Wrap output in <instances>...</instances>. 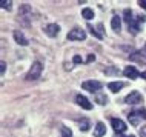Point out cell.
<instances>
[{
    "label": "cell",
    "instance_id": "cell-1",
    "mask_svg": "<svg viewBox=\"0 0 146 137\" xmlns=\"http://www.w3.org/2000/svg\"><path fill=\"white\" fill-rule=\"evenodd\" d=\"M42 71H43V65L40 63V62H34V63L31 65V68H29V71H28V74H26L25 79L29 80V82L37 80L38 77L42 76Z\"/></svg>",
    "mask_w": 146,
    "mask_h": 137
},
{
    "label": "cell",
    "instance_id": "cell-2",
    "mask_svg": "<svg viewBox=\"0 0 146 137\" xmlns=\"http://www.w3.org/2000/svg\"><path fill=\"white\" fill-rule=\"evenodd\" d=\"M128 119H129V122H131V125L139 126L141 120L146 119V109L141 108V109H137V111H131L128 114Z\"/></svg>",
    "mask_w": 146,
    "mask_h": 137
},
{
    "label": "cell",
    "instance_id": "cell-3",
    "mask_svg": "<svg viewBox=\"0 0 146 137\" xmlns=\"http://www.w3.org/2000/svg\"><path fill=\"white\" fill-rule=\"evenodd\" d=\"M102 86H103V85L98 80H86L82 83V89H86V91H89V92H98L102 89Z\"/></svg>",
    "mask_w": 146,
    "mask_h": 137
},
{
    "label": "cell",
    "instance_id": "cell-4",
    "mask_svg": "<svg viewBox=\"0 0 146 137\" xmlns=\"http://www.w3.org/2000/svg\"><path fill=\"white\" fill-rule=\"evenodd\" d=\"M125 102H126L128 105H139V103H141V102H143V96H141L139 91H131L128 96H126Z\"/></svg>",
    "mask_w": 146,
    "mask_h": 137
},
{
    "label": "cell",
    "instance_id": "cell-5",
    "mask_svg": "<svg viewBox=\"0 0 146 137\" xmlns=\"http://www.w3.org/2000/svg\"><path fill=\"white\" fill-rule=\"evenodd\" d=\"M86 33L82 28H72L68 33V40H85Z\"/></svg>",
    "mask_w": 146,
    "mask_h": 137
},
{
    "label": "cell",
    "instance_id": "cell-6",
    "mask_svg": "<svg viewBox=\"0 0 146 137\" xmlns=\"http://www.w3.org/2000/svg\"><path fill=\"white\" fill-rule=\"evenodd\" d=\"M111 125H112L114 131H115L117 134H123V132L126 131V128H128L123 120H121V119H115V117L111 119Z\"/></svg>",
    "mask_w": 146,
    "mask_h": 137
},
{
    "label": "cell",
    "instance_id": "cell-7",
    "mask_svg": "<svg viewBox=\"0 0 146 137\" xmlns=\"http://www.w3.org/2000/svg\"><path fill=\"white\" fill-rule=\"evenodd\" d=\"M43 31H45L49 37H57L58 33H60V26H58L57 23H49V25H46L45 28H43Z\"/></svg>",
    "mask_w": 146,
    "mask_h": 137
},
{
    "label": "cell",
    "instance_id": "cell-8",
    "mask_svg": "<svg viewBox=\"0 0 146 137\" xmlns=\"http://www.w3.org/2000/svg\"><path fill=\"white\" fill-rule=\"evenodd\" d=\"M123 74L126 77H129V79H132V80H135V79H139V77H141V74L137 71V68L135 66H126L125 68V71H123Z\"/></svg>",
    "mask_w": 146,
    "mask_h": 137
},
{
    "label": "cell",
    "instance_id": "cell-9",
    "mask_svg": "<svg viewBox=\"0 0 146 137\" xmlns=\"http://www.w3.org/2000/svg\"><path fill=\"white\" fill-rule=\"evenodd\" d=\"M76 102H77L78 106H82L83 109H91V108H92V103H91L85 96H82V94H78V96L76 97Z\"/></svg>",
    "mask_w": 146,
    "mask_h": 137
},
{
    "label": "cell",
    "instance_id": "cell-10",
    "mask_svg": "<svg viewBox=\"0 0 146 137\" xmlns=\"http://www.w3.org/2000/svg\"><path fill=\"white\" fill-rule=\"evenodd\" d=\"M125 86H126L125 82H111V83H108V88L111 89V92H120L121 88Z\"/></svg>",
    "mask_w": 146,
    "mask_h": 137
},
{
    "label": "cell",
    "instance_id": "cell-11",
    "mask_svg": "<svg viewBox=\"0 0 146 137\" xmlns=\"http://www.w3.org/2000/svg\"><path fill=\"white\" fill-rule=\"evenodd\" d=\"M14 40L17 42L19 45H22V46H26V45H28V40H26V37L23 36L22 31H14Z\"/></svg>",
    "mask_w": 146,
    "mask_h": 137
},
{
    "label": "cell",
    "instance_id": "cell-12",
    "mask_svg": "<svg viewBox=\"0 0 146 137\" xmlns=\"http://www.w3.org/2000/svg\"><path fill=\"white\" fill-rule=\"evenodd\" d=\"M106 134V126H105V123H102V122H98L96 125V130H94V137H102V136H105Z\"/></svg>",
    "mask_w": 146,
    "mask_h": 137
},
{
    "label": "cell",
    "instance_id": "cell-13",
    "mask_svg": "<svg viewBox=\"0 0 146 137\" xmlns=\"http://www.w3.org/2000/svg\"><path fill=\"white\" fill-rule=\"evenodd\" d=\"M111 26H112V29L115 31V33H120V29H121V19L118 17V15H114V17H112Z\"/></svg>",
    "mask_w": 146,
    "mask_h": 137
},
{
    "label": "cell",
    "instance_id": "cell-14",
    "mask_svg": "<svg viewBox=\"0 0 146 137\" xmlns=\"http://www.w3.org/2000/svg\"><path fill=\"white\" fill-rule=\"evenodd\" d=\"M60 137H72V131H71V128L62 125V126H60Z\"/></svg>",
    "mask_w": 146,
    "mask_h": 137
},
{
    "label": "cell",
    "instance_id": "cell-15",
    "mask_svg": "<svg viewBox=\"0 0 146 137\" xmlns=\"http://www.w3.org/2000/svg\"><path fill=\"white\" fill-rule=\"evenodd\" d=\"M29 13H31L29 5H23V6H20V9H19V15H20V17H28Z\"/></svg>",
    "mask_w": 146,
    "mask_h": 137
},
{
    "label": "cell",
    "instance_id": "cell-16",
    "mask_svg": "<svg viewBox=\"0 0 146 137\" xmlns=\"http://www.w3.org/2000/svg\"><path fill=\"white\" fill-rule=\"evenodd\" d=\"M123 15H125V20H126V23H128V25L135 20V17H134V14H132V11H131V9H125Z\"/></svg>",
    "mask_w": 146,
    "mask_h": 137
},
{
    "label": "cell",
    "instance_id": "cell-17",
    "mask_svg": "<svg viewBox=\"0 0 146 137\" xmlns=\"http://www.w3.org/2000/svg\"><path fill=\"white\" fill-rule=\"evenodd\" d=\"M82 15H83L86 20H91L94 17V11L91 8H85V9H82Z\"/></svg>",
    "mask_w": 146,
    "mask_h": 137
},
{
    "label": "cell",
    "instance_id": "cell-18",
    "mask_svg": "<svg viewBox=\"0 0 146 137\" xmlns=\"http://www.w3.org/2000/svg\"><path fill=\"white\" fill-rule=\"evenodd\" d=\"M86 28L89 29V33L92 34V36L96 37V39H98V40H102V39H103V36H102V34H100V33H98V31H97V28H94L92 25H88V26H86Z\"/></svg>",
    "mask_w": 146,
    "mask_h": 137
},
{
    "label": "cell",
    "instance_id": "cell-19",
    "mask_svg": "<svg viewBox=\"0 0 146 137\" xmlns=\"http://www.w3.org/2000/svg\"><path fill=\"white\" fill-rule=\"evenodd\" d=\"M78 128H80V131H88L89 130V120L82 119L80 122H78Z\"/></svg>",
    "mask_w": 146,
    "mask_h": 137
},
{
    "label": "cell",
    "instance_id": "cell-20",
    "mask_svg": "<svg viewBox=\"0 0 146 137\" xmlns=\"http://www.w3.org/2000/svg\"><path fill=\"white\" fill-rule=\"evenodd\" d=\"M96 102L98 105H106V103H108V97L103 96V94H97V96H96Z\"/></svg>",
    "mask_w": 146,
    "mask_h": 137
},
{
    "label": "cell",
    "instance_id": "cell-21",
    "mask_svg": "<svg viewBox=\"0 0 146 137\" xmlns=\"http://www.w3.org/2000/svg\"><path fill=\"white\" fill-rule=\"evenodd\" d=\"M2 8L9 11L11 8H13V2H11V0H5V2H2Z\"/></svg>",
    "mask_w": 146,
    "mask_h": 137
},
{
    "label": "cell",
    "instance_id": "cell-22",
    "mask_svg": "<svg viewBox=\"0 0 146 137\" xmlns=\"http://www.w3.org/2000/svg\"><path fill=\"white\" fill-rule=\"evenodd\" d=\"M114 72H118V69L114 68V66H109V68L105 69V74H114Z\"/></svg>",
    "mask_w": 146,
    "mask_h": 137
},
{
    "label": "cell",
    "instance_id": "cell-23",
    "mask_svg": "<svg viewBox=\"0 0 146 137\" xmlns=\"http://www.w3.org/2000/svg\"><path fill=\"white\" fill-rule=\"evenodd\" d=\"M0 69H2V74H5V71H6V63L5 62H0Z\"/></svg>",
    "mask_w": 146,
    "mask_h": 137
},
{
    "label": "cell",
    "instance_id": "cell-24",
    "mask_svg": "<svg viewBox=\"0 0 146 137\" xmlns=\"http://www.w3.org/2000/svg\"><path fill=\"white\" fill-rule=\"evenodd\" d=\"M140 137H146V125L140 128Z\"/></svg>",
    "mask_w": 146,
    "mask_h": 137
},
{
    "label": "cell",
    "instance_id": "cell-25",
    "mask_svg": "<svg viewBox=\"0 0 146 137\" xmlns=\"http://www.w3.org/2000/svg\"><path fill=\"white\" fill-rule=\"evenodd\" d=\"M140 54H141V57H143V59H146V43L143 45V48L140 49Z\"/></svg>",
    "mask_w": 146,
    "mask_h": 137
},
{
    "label": "cell",
    "instance_id": "cell-26",
    "mask_svg": "<svg viewBox=\"0 0 146 137\" xmlns=\"http://www.w3.org/2000/svg\"><path fill=\"white\" fill-rule=\"evenodd\" d=\"M72 60H74V63H80V62H83V59H82L80 56H74Z\"/></svg>",
    "mask_w": 146,
    "mask_h": 137
},
{
    "label": "cell",
    "instance_id": "cell-27",
    "mask_svg": "<svg viewBox=\"0 0 146 137\" xmlns=\"http://www.w3.org/2000/svg\"><path fill=\"white\" fill-rule=\"evenodd\" d=\"M94 60H96V56H94V54H89L88 59H86V62H88V63H89V62H94Z\"/></svg>",
    "mask_w": 146,
    "mask_h": 137
},
{
    "label": "cell",
    "instance_id": "cell-28",
    "mask_svg": "<svg viewBox=\"0 0 146 137\" xmlns=\"http://www.w3.org/2000/svg\"><path fill=\"white\" fill-rule=\"evenodd\" d=\"M97 31L103 36V25H102V23H98V25H97Z\"/></svg>",
    "mask_w": 146,
    "mask_h": 137
},
{
    "label": "cell",
    "instance_id": "cell-29",
    "mask_svg": "<svg viewBox=\"0 0 146 137\" xmlns=\"http://www.w3.org/2000/svg\"><path fill=\"white\" fill-rule=\"evenodd\" d=\"M139 5H140L141 8H145V9H146V0H140V2H139Z\"/></svg>",
    "mask_w": 146,
    "mask_h": 137
},
{
    "label": "cell",
    "instance_id": "cell-30",
    "mask_svg": "<svg viewBox=\"0 0 146 137\" xmlns=\"http://www.w3.org/2000/svg\"><path fill=\"white\" fill-rule=\"evenodd\" d=\"M141 77H143V79L146 80V71H143V72H141Z\"/></svg>",
    "mask_w": 146,
    "mask_h": 137
},
{
    "label": "cell",
    "instance_id": "cell-31",
    "mask_svg": "<svg viewBox=\"0 0 146 137\" xmlns=\"http://www.w3.org/2000/svg\"><path fill=\"white\" fill-rule=\"evenodd\" d=\"M126 137H135V136H126Z\"/></svg>",
    "mask_w": 146,
    "mask_h": 137
}]
</instances>
